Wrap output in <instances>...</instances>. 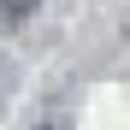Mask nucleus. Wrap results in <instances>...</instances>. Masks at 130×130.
Returning <instances> with one entry per match:
<instances>
[{"label": "nucleus", "mask_w": 130, "mask_h": 130, "mask_svg": "<svg viewBox=\"0 0 130 130\" xmlns=\"http://www.w3.org/2000/svg\"><path fill=\"white\" fill-rule=\"evenodd\" d=\"M36 6H41V0H0V30H18Z\"/></svg>", "instance_id": "f257e3e1"}, {"label": "nucleus", "mask_w": 130, "mask_h": 130, "mask_svg": "<svg viewBox=\"0 0 130 130\" xmlns=\"http://www.w3.org/2000/svg\"><path fill=\"white\" fill-rule=\"evenodd\" d=\"M6 89H12V59L0 53V95H6Z\"/></svg>", "instance_id": "f03ea898"}, {"label": "nucleus", "mask_w": 130, "mask_h": 130, "mask_svg": "<svg viewBox=\"0 0 130 130\" xmlns=\"http://www.w3.org/2000/svg\"><path fill=\"white\" fill-rule=\"evenodd\" d=\"M41 130H59V124H41Z\"/></svg>", "instance_id": "7ed1b4c3"}]
</instances>
